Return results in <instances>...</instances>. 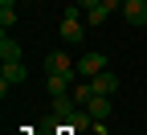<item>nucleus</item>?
Here are the masks:
<instances>
[{
    "mask_svg": "<svg viewBox=\"0 0 147 135\" xmlns=\"http://www.w3.org/2000/svg\"><path fill=\"white\" fill-rule=\"evenodd\" d=\"M90 115H94V123H102V119H110V98L106 94H94V98H90V107H86Z\"/></svg>",
    "mask_w": 147,
    "mask_h": 135,
    "instance_id": "8",
    "label": "nucleus"
},
{
    "mask_svg": "<svg viewBox=\"0 0 147 135\" xmlns=\"http://www.w3.org/2000/svg\"><path fill=\"white\" fill-rule=\"evenodd\" d=\"M0 62H21V45H16V37H0Z\"/></svg>",
    "mask_w": 147,
    "mask_h": 135,
    "instance_id": "9",
    "label": "nucleus"
},
{
    "mask_svg": "<svg viewBox=\"0 0 147 135\" xmlns=\"http://www.w3.org/2000/svg\"><path fill=\"white\" fill-rule=\"evenodd\" d=\"M41 66H45V74H78V62H74L69 53H61V49L57 53H45Z\"/></svg>",
    "mask_w": 147,
    "mask_h": 135,
    "instance_id": "2",
    "label": "nucleus"
},
{
    "mask_svg": "<svg viewBox=\"0 0 147 135\" xmlns=\"http://www.w3.org/2000/svg\"><path fill=\"white\" fill-rule=\"evenodd\" d=\"M86 82L94 86V94H106V98H110V94L119 90V74H110V70H102V74H94V78H86Z\"/></svg>",
    "mask_w": 147,
    "mask_h": 135,
    "instance_id": "6",
    "label": "nucleus"
},
{
    "mask_svg": "<svg viewBox=\"0 0 147 135\" xmlns=\"http://www.w3.org/2000/svg\"><path fill=\"white\" fill-rule=\"evenodd\" d=\"M74 4H78L82 12H90V8H98V4H102V0H74Z\"/></svg>",
    "mask_w": 147,
    "mask_h": 135,
    "instance_id": "13",
    "label": "nucleus"
},
{
    "mask_svg": "<svg viewBox=\"0 0 147 135\" xmlns=\"http://www.w3.org/2000/svg\"><path fill=\"white\" fill-rule=\"evenodd\" d=\"M86 29H90V25L82 21V8L69 4L65 16H61V25H57V37H61L65 45H82V41H86Z\"/></svg>",
    "mask_w": 147,
    "mask_h": 135,
    "instance_id": "1",
    "label": "nucleus"
},
{
    "mask_svg": "<svg viewBox=\"0 0 147 135\" xmlns=\"http://www.w3.org/2000/svg\"><path fill=\"white\" fill-rule=\"evenodd\" d=\"M45 90H49V98H65V94L74 90V74H49Z\"/></svg>",
    "mask_w": 147,
    "mask_h": 135,
    "instance_id": "4",
    "label": "nucleus"
},
{
    "mask_svg": "<svg viewBox=\"0 0 147 135\" xmlns=\"http://www.w3.org/2000/svg\"><path fill=\"white\" fill-rule=\"evenodd\" d=\"M16 25V0H0V29H12Z\"/></svg>",
    "mask_w": 147,
    "mask_h": 135,
    "instance_id": "12",
    "label": "nucleus"
},
{
    "mask_svg": "<svg viewBox=\"0 0 147 135\" xmlns=\"http://www.w3.org/2000/svg\"><path fill=\"white\" fill-rule=\"evenodd\" d=\"M0 78H8L12 86H21L29 78V70H25V62H4V74H0Z\"/></svg>",
    "mask_w": 147,
    "mask_h": 135,
    "instance_id": "10",
    "label": "nucleus"
},
{
    "mask_svg": "<svg viewBox=\"0 0 147 135\" xmlns=\"http://www.w3.org/2000/svg\"><path fill=\"white\" fill-rule=\"evenodd\" d=\"M123 16H127V25L143 29L147 25V0H127V4H123Z\"/></svg>",
    "mask_w": 147,
    "mask_h": 135,
    "instance_id": "5",
    "label": "nucleus"
},
{
    "mask_svg": "<svg viewBox=\"0 0 147 135\" xmlns=\"http://www.w3.org/2000/svg\"><path fill=\"white\" fill-rule=\"evenodd\" d=\"M102 70H106V53L90 49V53L78 57V74H82V78H94V74H102Z\"/></svg>",
    "mask_w": 147,
    "mask_h": 135,
    "instance_id": "3",
    "label": "nucleus"
},
{
    "mask_svg": "<svg viewBox=\"0 0 147 135\" xmlns=\"http://www.w3.org/2000/svg\"><path fill=\"white\" fill-rule=\"evenodd\" d=\"M69 131L74 135H78V131H94V115H90L86 107H78V111L69 115Z\"/></svg>",
    "mask_w": 147,
    "mask_h": 135,
    "instance_id": "7",
    "label": "nucleus"
},
{
    "mask_svg": "<svg viewBox=\"0 0 147 135\" xmlns=\"http://www.w3.org/2000/svg\"><path fill=\"white\" fill-rule=\"evenodd\" d=\"M90 98H94V86H90V82H78L69 90V102L74 107H90Z\"/></svg>",
    "mask_w": 147,
    "mask_h": 135,
    "instance_id": "11",
    "label": "nucleus"
}]
</instances>
